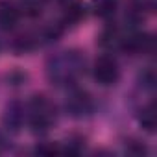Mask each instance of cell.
Instances as JSON below:
<instances>
[{
    "label": "cell",
    "instance_id": "3957f363",
    "mask_svg": "<svg viewBox=\"0 0 157 157\" xmlns=\"http://www.w3.org/2000/svg\"><path fill=\"white\" fill-rule=\"evenodd\" d=\"M21 19V11L17 4L13 2H2L0 4V28L2 30H11L17 26Z\"/></svg>",
    "mask_w": 157,
    "mask_h": 157
},
{
    "label": "cell",
    "instance_id": "277c9868",
    "mask_svg": "<svg viewBox=\"0 0 157 157\" xmlns=\"http://www.w3.org/2000/svg\"><path fill=\"white\" fill-rule=\"evenodd\" d=\"M67 109L72 115H85L87 111H91V98H89V94L82 93V91L72 93L68 102H67Z\"/></svg>",
    "mask_w": 157,
    "mask_h": 157
},
{
    "label": "cell",
    "instance_id": "52a82bcc",
    "mask_svg": "<svg viewBox=\"0 0 157 157\" xmlns=\"http://www.w3.org/2000/svg\"><path fill=\"white\" fill-rule=\"evenodd\" d=\"M117 10V0H98L96 2V11L100 17H111Z\"/></svg>",
    "mask_w": 157,
    "mask_h": 157
},
{
    "label": "cell",
    "instance_id": "6da1fadb",
    "mask_svg": "<svg viewBox=\"0 0 157 157\" xmlns=\"http://www.w3.org/2000/svg\"><path fill=\"white\" fill-rule=\"evenodd\" d=\"M28 111H30V115H28L30 124L37 131L48 129L50 124L56 118V109L50 104V100H46L44 96H33L32 102H30V109Z\"/></svg>",
    "mask_w": 157,
    "mask_h": 157
},
{
    "label": "cell",
    "instance_id": "7a4b0ae2",
    "mask_svg": "<svg viewBox=\"0 0 157 157\" xmlns=\"http://www.w3.org/2000/svg\"><path fill=\"white\" fill-rule=\"evenodd\" d=\"M93 76L94 80L102 85H113L117 80H118V67H117V61L109 56H100L96 61H94V67H93Z\"/></svg>",
    "mask_w": 157,
    "mask_h": 157
},
{
    "label": "cell",
    "instance_id": "8992f818",
    "mask_svg": "<svg viewBox=\"0 0 157 157\" xmlns=\"http://www.w3.org/2000/svg\"><path fill=\"white\" fill-rule=\"evenodd\" d=\"M139 122H140V126H142L146 131H150V133L155 129L157 115H155V107H153V104L146 105V107L140 111V115H139Z\"/></svg>",
    "mask_w": 157,
    "mask_h": 157
},
{
    "label": "cell",
    "instance_id": "5b68a950",
    "mask_svg": "<svg viewBox=\"0 0 157 157\" xmlns=\"http://www.w3.org/2000/svg\"><path fill=\"white\" fill-rule=\"evenodd\" d=\"M17 8H19L21 15L24 13L28 17H37L44 10V0H19Z\"/></svg>",
    "mask_w": 157,
    "mask_h": 157
}]
</instances>
